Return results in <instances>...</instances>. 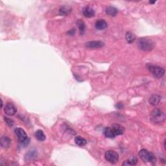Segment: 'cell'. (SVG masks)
<instances>
[{"mask_svg":"<svg viewBox=\"0 0 166 166\" xmlns=\"http://www.w3.org/2000/svg\"><path fill=\"white\" fill-rule=\"evenodd\" d=\"M4 121L5 122V123H6L7 125L10 127H11L14 125V121H13L12 119L7 118V117H5Z\"/></svg>","mask_w":166,"mask_h":166,"instance_id":"cell-22","label":"cell"},{"mask_svg":"<svg viewBox=\"0 0 166 166\" xmlns=\"http://www.w3.org/2000/svg\"><path fill=\"white\" fill-rule=\"evenodd\" d=\"M27 155H30V156H27V158H28L29 160L33 159V158H35L36 156V152H33V151H30L28 153Z\"/></svg>","mask_w":166,"mask_h":166,"instance_id":"cell-23","label":"cell"},{"mask_svg":"<svg viewBox=\"0 0 166 166\" xmlns=\"http://www.w3.org/2000/svg\"><path fill=\"white\" fill-rule=\"evenodd\" d=\"M163 147H164V149H165V139H164V142H163Z\"/></svg>","mask_w":166,"mask_h":166,"instance_id":"cell-27","label":"cell"},{"mask_svg":"<svg viewBox=\"0 0 166 166\" xmlns=\"http://www.w3.org/2000/svg\"><path fill=\"white\" fill-rule=\"evenodd\" d=\"M83 15L86 18H92L95 15V11L92 8L90 7H86L82 10Z\"/></svg>","mask_w":166,"mask_h":166,"instance_id":"cell-10","label":"cell"},{"mask_svg":"<svg viewBox=\"0 0 166 166\" xmlns=\"http://www.w3.org/2000/svg\"><path fill=\"white\" fill-rule=\"evenodd\" d=\"M4 112L7 115L12 116L16 113L17 110L16 106L14 105V104L11 103H7L5 106Z\"/></svg>","mask_w":166,"mask_h":166,"instance_id":"cell-7","label":"cell"},{"mask_svg":"<svg viewBox=\"0 0 166 166\" xmlns=\"http://www.w3.org/2000/svg\"><path fill=\"white\" fill-rule=\"evenodd\" d=\"M107 23L104 20H99L95 22V27L98 30H104L107 27Z\"/></svg>","mask_w":166,"mask_h":166,"instance_id":"cell-11","label":"cell"},{"mask_svg":"<svg viewBox=\"0 0 166 166\" xmlns=\"http://www.w3.org/2000/svg\"><path fill=\"white\" fill-rule=\"evenodd\" d=\"M103 134L105 135V136L108 137V138H114L116 136L111 127H106V128L104 129Z\"/></svg>","mask_w":166,"mask_h":166,"instance_id":"cell-12","label":"cell"},{"mask_svg":"<svg viewBox=\"0 0 166 166\" xmlns=\"http://www.w3.org/2000/svg\"><path fill=\"white\" fill-rule=\"evenodd\" d=\"M147 69L151 73L153 76L156 78L162 77L165 74V69L162 67L154 66V65L149 64L147 66Z\"/></svg>","mask_w":166,"mask_h":166,"instance_id":"cell-5","label":"cell"},{"mask_svg":"<svg viewBox=\"0 0 166 166\" xmlns=\"http://www.w3.org/2000/svg\"><path fill=\"white\" fill-rule=\"evenodd\" d=\"M105 44L102 41H90L85 44V47L89 49H98L103 48Z\"/></svg>","mask_w":166,"mask_h":166,"instance_id":"cell-8","label":"cell"},{"mask_svg":"<svg viewBox=\"0 0 166 166\" xmlns=\"http://www.w3.org/2000/svg\"><path fill=\"white\" fill-rule=\"evenodd\" d=\"M156 2V1H149V3L150 4H154V3H155Z\"/></svg>","mask_w":166,"mask_h":166,"instance_id":"cell-26","label":"cell"},{"mask_svg":"<svg viewBox=\"0 0 166 166\" xmlns=\"http://www.w3.org/2000/svg\"><path fill=\"white\" fill-rule=\"evenodd\" d=\"M71 12V8L69 6H62L59 9V14L61 16H66L69 15L70 14V12Z\"/></svg>","mask_w":166,"mask_h":166,"instance_id":"cell-14","label":"cell"},{"mask_svg":"<svg viewBox=\"0 0 166 166\" xmlns=\"http://www.w3.org/2000/svg\"><path fill=\"white\" fill-rule=\"evenodd\" d=\"M105 157L108 162L113 163V164L118 162L119 159L118 154L116 152L113 151V150H107L105 152Z\"/></svg>","mask_w":166,"mask_h":166,"instance_id":"cell-6","label":"cell"},{"mask_svg":"<svg viewBox=\"0 0 166 166\" xmlns=\"http://www.w3.org/2000/svg\"><path fill=\"white\" fill-rule=\"evenodd\" d=\"M125 38L127 42L129 44L133 43L136 40V36L131 32H127L125 35Z\"/></svg>","mask_w":166,"mask_h":166,"instance_id":"cell-20","label":"cell"},{"mask_svg":"<svg viewBox=\"0 0 166 166\" xmlns=\"http://www.w3.org/2000/svg\"><path fill=\"white\" fill-rule=\"evenodd\" d=\"M75 142L77 145H79V146H80V147L84 146V145H86L87 144L86 140L80 136H77L76 137H75Z\"/></svg>","mask_w":166,"mask_h":166,"instance_id":"cell-18","label":"cell"},{"mask_svg":"<svg viewBox=\"0 0 166 166\" xmlns=\"http://www.w3.org/2000/svg\"><path fill=\"white\" fill-rule=\"evenodd\" d=\"M165 114L159 108H155L150 114V120L154 123H161L165 121Z\"/></svg>","mask_w":166,"mask_h":166,"instance_id":"cell-2","label":"cell"},{"mask_svg":"<svg viewBox=\"0 0 166 166\" xmlns=\"http://www.w3.org/2000/svg\"><path fill=\"white\" fill-rule=\"evenodd\" d=\"M137 46L142 51H150L154 48V44L148 38H141L137 40Z\"/></svg>","mask_w":166,"mask_h":166,"instance_id":"cell-1","label":"cell"},{"mask_svg":"<svg viewBox=\"0 0 166 166\" xmlns=\"http://www.w3.org/2000/svg\"><path fill=\"white\" fill-rule=\"evenodd\" d=\"M137 162V159L136 157L132 156L128 160L125 161L123 163L122 165H136Z\"/></svg>","mask_w":166,"mask_h":166,"instance_id":"cell-19","label":"cell"},{"mask_svg":"<svg viewBox=\"0 0 166 166\" xmlns=\"http://www.w3.org/2000/svg\"><path fill=\"white\" fill-rule=\"evenodd\" d=\"M77 24L78 27H79L80 34V35H83V34L84 33L85 29H86V26H85L84 23L81 20H79L77 21Z\"/></svg>","mask_w":166,"mask_h":166,"instance_id":"cell-21","label":"cell"},{"mask_svg":"<svg viewBox=\"0 0 166 166\" xmlns=\"http://www.w3.org/2000/svg\"><path fill=\"white\" fill-rule=\"evenodd\" d=\"M0 144H1V146L2 147L8 148L11 145V139H10L9 137L3 136L0 139Z\"/></svg>","mask_w":166,"mask_h":166,"instance_id":"cell-13","label":"cell"},{"mask_svg":"<svg viewBox=\"0 0 166 166\" xmlns=\"http://www.w3.org/2000/svg\"><path fill=\"white\" fill-rule=\"evenodd\" d=\"M75 33V29H71V30H70V31H68V32H67V34H68V35H71V36L74 35Z\"/></svg>","mask_w":166,"mask_h":166,"instance_id":"cell-25","label":"cell"},{"mask_svg":"<svg viewBox=\"0 0 166 166\" xmlns=\"http://www.w3.org/2000/svg\"><path fill=\"white\" fill-rule=\"evenodd\" d=\"M14 133L18 137V141L22 145L25 146L29 143V139L28 138L27 133L23 129L16 128L14 130Z\"/></svg>","mask_w":166,"mask_h":166,"instance_id":"cell-4","label":"cell"},{"mask_svg":"<svg viewBox=\"0 0 166 166\" xmlns=\"http://www.w3.org/2000/svg\"><path fill=\"white\" fill-rule=\"evenodd\" d=\"M123 104L122 103H117L116 104V107L118 108V109H122L123 108Z\"/></svg>","mask_w":166,"mask_h":166,"instance_id":"cell-24","label":"cell"},{"mask_svg":"<svg viewBox=\"0 0 166 166\" xmlns=\"http://www.w3.org/2000/svg\"><path fill=\"white\" fill-rule=\"evenodd\" d=\"M139 157L144 161V162H149L152 163H154L156 161L154 154L152 152L149 151L147 149H141L138 153Z\"/></svg>","mask_w":166,"mask_h":166,"instance_id":"cell-3","label":"cell"},{"mask_svg":"<svg viewBox=\"0 0 166 166\" xmlns=\"http://www.w3.org/2000/svg\"><path fill=\"white\" fill-rule=\"evenodd\" d=\"M161 100V97L158 95H152L149 99V103L152 106L158 105Z\"/></svg>","mask_w":166,"mask_h":166,"instance_id":"cell-15","label":"cell"},{"mask_svg":"<svg viewBox=\"0 0 166 166\" xmlns=\"http://www.w3.org/2000/svg\"><path fill=\"white\" fill-rule=\"evenodd\" d=\"M35 137L40 142H43L46 139L45 134H44V132L41 131V130H38V131L35 132Z\"/></svg>","mask_w":166,"mask_h":166,"instance_id":"cell-17","label":"cell"},{"mask_svg":"<svg viewBox=\"0 0 166 166\" xmlns=\"http://www.w3.org/2000/svg\"><path fill=\"white\" fill-rule=\"evenodd\" d=\"M106 13L111 16H115L118 14V9L114 7H108L106 9Z\"/></svg>","mask_w":166,"mask_h":166,"instance_id":"cell-16","label":"cell"},{"mask_svg":"<svg viewBox=\"0 0 166 166\" xmlns=\"http://www.w3.org/2000/svg\"><path fill=\"white\" fill-rule=\"evenodd\" d=\"M111 128L112 129L113 131L115 133L116 136H119V135H122L124 132V129L123 127L119 124H113L112 126L111 127Z\"/></svg>","mask_w":166,"mask_h":166,"instance_id":"cell-9","label":"cell"}]
</instances>
